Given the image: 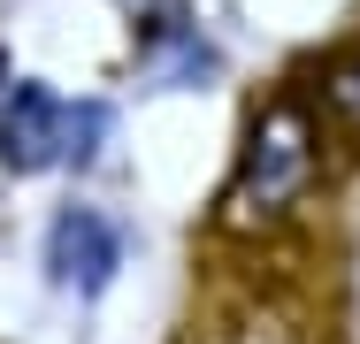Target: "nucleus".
Masks as SVG:
<instances>
[{"instance_id":"obj_1","label":"nucleus","mask_w":360,"mask_h":344,"mask_svg":"<svg viewBox=\"0 0 360 344\" xmlns=\"http://www.w3.org/2000/svg\"><path fill=\"white\" fill-rule=\"evenodd\" d=\"M322 176V123L299 92H276L253 123H245V145H238V168L222 184V222L230 230H261L307 199V184Z\"/></svg>"},{"instance_id":"obj_2","label":"nucleus","mask_w":360,"mask_h":344,"mask_svg":"<svg viewBox=\"0 0 360 344\" xmlns=\"http://www.w3.org/2000/svg\"><path fill=\"white\" fill-rule=\"evenodd\" d=\"M108 131H115L108 100H62L46 77H15L8 100H0V168L8 176H46L62 161H92Z\"/></svg>"},{"instance_id":"obj_3","label":"nucleus","mask_w":360,"mask_h":344,"mask_svg":"<svg viewBox=\"0 0 360 344\" xmlns=\"http://www.w3.org/2000/svg\"><path fill=\"white\" fill-rule=\"evenodd\" d=\"M131 260V237L108 206H62L46 222V245H39V268L62 298H100Z\"/></svg>"},{"instance_id":"obj_4","label":"nucleus","mask_w":360,"mask_h":344,"mask_svg":"<svg viewBox=\"0 0 360 344\" xmlns=\"http://www.w3.org/2000/svg\"><path fill=\"white\" fill-rule=\"evenodd\" d=\"M131 69H139L146 84H161V92H184V84H200V77H215L222 54L207 46V31H200V15H184L176 0H161L153 15H146L139 46H131Z\"/></svg>"},{"instance_id":"obj_5","label":"nucleus","mask_w":360,"mask_h":344,"mask_svg":"<svg viewBox=\"0 0 360 344\" xmlns=\"http://www.w3.org/2000/svg\"><path fill=\"white\" fill-rule=\"evenodd\" d=\"M322 107H338V115L360 123V54H338V62H330V77H322Z\"/></svg>"},{"instance_id":"obj_6","label":"nucleus","mask_w":360,"mask_h":344,"mask_svg":"<svg viewBox=\"0 0 360 344\" xmlns=\"http://www.w3.org/2000/svg\"><path fill=\"white\" fill-rule=\"evenodd\" d=\"M8 84H15V62H8V54H0V100H8Z\"/></svg>"}]
</instances>
